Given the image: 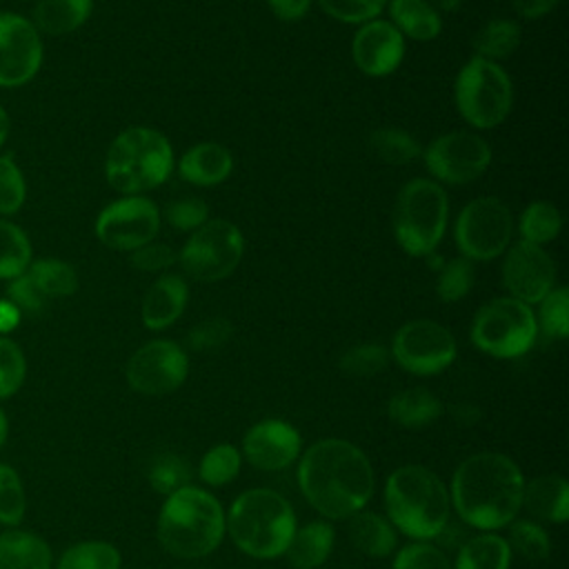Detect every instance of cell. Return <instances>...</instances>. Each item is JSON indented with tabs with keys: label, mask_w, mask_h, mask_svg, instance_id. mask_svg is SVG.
I'll return each mask as SVG.
<instances>
[{
	"label": "cell",
	"mask_w": 569,
	"mask_h": 569,
	"mask_svg": "<svg viewBox=\"0 0 569 569\" xmlns=\"http://www.w3.org/2000/svg\"><path fill=\"white\" fill-rule=\"evenodd\" d=\"M453 104L476 131L502 124L513 109V82L500 62L469 58L453 80Z\"/></svg>",
	"instance_id": "cell-8"
},
{
	"label": "cell",
	"mask_w": 569,
	"mask_h": 569,
	"mask_svg": "<svg viewBox=\"0 0 569 569\" xmlns=\"http://www.w3.org/2000/svg\"><path fill=\"white\" fill-rule=\"evenodd\" d=\"M9 131H11V118H9L7 109L0 104V149L7 144Z\"/></svg>",
	"instance_id": "cell-55"
},
{
	"label": "cell",
	"mask_w": 569,
	"mask_h": 569,
	"mask_svg": "<svg viewBox=\"0 0 569 569\" xmlns=\"http://www.w3.org/2000/svg\"><path fill=\"white\" fill-rule=\"evenodd\" d=\"M502 287L507 296L533 307L556 287V262L545 247L516 240L502 253Z\"/></svg>",
	"instance_id": "cell-17"
},
{
	"label": "cell",
	"mask_w": 569,
	"mask_h": 569,
	"mask_svg": "<svg viewBox=\"0 0 569 569\" xmlns=\"http://www.w3.org/2000/svg\"><path fill=\"white\" fill-rule=\"evenodd\" d=\"M27 380V358L16 340L0 336V400L16 396Z\"/></svg>",
	"instance_id": "cell-44"
},
{
	"label": "cell",
	"mask_w": 569,
	"mask_h": 569,
	"mask_svg": "<svg viewBox=\"0 0 569 569\" xmlns=\"http://www.w3.org/2000/svg\"><path fill=\"white\" fill-rule=\"evenodd\" d=\"M558 2L560 0H511L516 13L522 18H529V20L547 16Z\"/></svg>",
	"instance_id": "cell-52"
},
{
	"label": "cell",
	"mask_w": 569,
	"mask_h": 569,
	"mask_svg": "<svg viewBox=\"0 0 569 569\" xmlns=\"http://www.w3.org/2000/svg\"><path fill=\"white\" fill-rule=\"evenodd\" d=\"M349 538L358 551L371 558H385L396 549V529L393 525L373 511H356L349 518Z\"/></svg>",
	"instance_id": "cell-27"
},
{
	"label": "cell",
	"mask_w": 569,
	"mask_h": 569,
	"mask_svg": "<svg viewBox=\"0 0 569 569\" xmlns=\"http://www.w3.org/2000/svg\"><path fill=\"white\" fill-rule=\"evenodd\" d=\"M189 376L187 351L169 338H156L138 347L124 367L129 387L142 396H164L182 387Z\"/></svg>",
	"instance_id": "cell-15"
},
{
	"label": "cell",
	"mask_w": 569,
	"mask_h": 569,
	"mask_svg": "<svg viewBox=\"0 0 569 569\" xmlns=\"http://www.w3.org/2000/svg\"><path fill=\"white\" fill-rule=\"evenodd\" d=\"M27 202V180L11 153H0V218L16 216Z\"/></svg>",
	"instance_id": "cell-40"
},
{
	"label": "cell",
	"mask_w": 569,
	"mask_h": 569,
	"mask_svg": "<svg viewBox=\"0 0 569 569\" xmlns=\"http://www.w3.org/2000/svg\"><path fill=\"white\" fill-rule=\"evenodd\" d=\"M131 264L144 273H167L173 264H178V251L167 242H147L140 249L129 253Z\"/></svg>",
	"instance_id": "cell-49"
},
{
	"label": "cell",
	"mask_w": 569,
	"mask_h": 569,
	"mask_svg": "<svg viewBox=\"0 0 569 569\" xmlns=\"http://www.w3.org/2000/svg\"><path fill=\"white\" fill-rule=\"evenodd\" d=\"M122 556L107 540H82L62 551L56 569H120Z\"/></svg>",
	"instance_id": "cell-35"
},
{
	"label": "cell",
	"mask_w": 569,
	"mask_h": 569,
	"mask_svg": "<svg viewBox=\"0 0 569 569\" xmlns=\"http://www.w3.org/2000/svg\"><path fill=\"white\" fill-rule=\"evenodd\" d=\"M53 551L44 538L24 529L0 533V569H51Z\"/></svg>",
	"instance_id": "cell-24"
},
{
	"label": "cell",
	"mask_w": 569,
	"mask_h": 569,
	"mask_svg": "<svg viewBox=\"0 0 569 569\" xmlns=\"http://www.w3.org/2000/svg\"><path fill=\"white\" fill-rule=\"evenodd\" d=\"M391 569H453L449 556L429 540H416L396 551Z\"/></svg>",
	"instance_id": "cell-45"
},
{
	"label": "cell",
	"mask_w": 569,
	"mask_h": 569,
	"mask_svg": "<svg viewBox=\"0 0 569 569\" xmlns=\"http://www.w3.org/2000/svg\"><path fill=\"white\" fill-rule=\"evenodd\" d=\"M509 549L527 560H545L551 551V540L547 531L533 520H511L509 525Z\"/></svg>",
	"instance_id": "cell-41"
},
{
	"label": "cell",
	"mask_w": 569,
	"mask_h": 569,
	"mask_svg": "<svg viewBox=\"0 0 569 569\" xmlns=\"http://www.w3.org/2000/svg\"><path fill=\"white\" fill-rule=\"evenodd\" d=\"M176 169V153L169 138L153 127H127L109 144L104 178L120 196H144Z\"/></svg>",
	"instance_id": "cell-6"
},
{
	"label": "cell",
	"mask_w": 569,
	"mask_h": 569,
	"mask_svg": "<svg viewBox=\"0 0 569 569\" xmlns=\"http://www.w3.org/2000/svg\"><path fill=\"white\" fill-rule=\"evenodd\" d=\"M420 156L431 180L460 187L485 176L491 164V144L476 131L453 129L436 136Z\"/></svg>",
	"instance_id": "cell-12"
},
{
	"label": "cell",
	"mask_w": 569,
	"mask_h": 569,
	"mask_svg": "<svg viewBox=\"0 0 569 569\" xmlns=\"http://www.w3.org/2000/svg\"><path fill=\"white\" fill-rule=\"evenodd\" d=\"M511 553L507 538L485 531L460 547L453 569H509Z\"/></svg>",
	"instance_id": "cell-29"
},
{
	"label": "cell",
	"mask_w": 569,
	"mask_h": 569,
	"mask_svg": "<svg viewBox=\"0 0 569 569\" xmlns=\"http://www.w3.org/2000/svg\"><path fill=\"white\" fill-rule=\"evenodd\" d=\"M7 436H9V418H7V413L0 409V449H2V445L7 442Z\"/></svg>",
	"instance_id": "cell-56"
},
{
	"label": "cell",
	"mask_w": 569,
	"mask_h": 569,
	"mask_svg": "<svg viewBox=\"0 0 569 569\" xmlns=\"http://www.w3.org/2000/svg\"><path fill=\"white\" fill-rule=\"evenodd\" d=\"M513 231L516 222L509 204L496 196H478L458 211L453 242L462 258L491 262L502 258L513 240Z\"/></svg>",
	"instance_id": "cell-10"
},
{
	"label": "cell",
	"mask_w": 569,
	"mask_h": 569,
	"mask_svg": "<svg viewBox=\"0 0 569 569\" xmlns=\"http://www.w3.org/2000/svg\"><path fill=\"white\" fill-rule=\"evenodd\" d=\"M187 302H189L187 280L173 271L160 273L142 298V305H140L142 325L149 331L169 329L184 313Z\"/></svg>",
	"instance_id": "cell-20"
},
{
	"label": "cell",
	"mask_w": 569,
	"mask_h": 569,
	"mask_svg": "<svg viewBox=\"0 0 569 569\" xmlns=\"http://www.w3.org/2000/svg\"><path fill=\"white\" fill-rule=\"evenodd\" d=\"M522 487L525 476L509 456L480 451L456 467L449 500L469 527L496 531L516 520L522 507Z\"/></svg>",
	"instance_id": "cell-2"
},
{
	"label": "cell",
	"mask_w": 569,
	"mask_h": 569,
	"mask_svg": "<svg viewBox=\"0 0 569 569\" xmlns=\"http://www.w3.org/2000/svg\"><path fill=\"white\" fill-rule=\"evenodd\" d=\"M296 527L291 502L267 487L242 491L224 513V531L242 553L256 560L284 556Z\"/></svg>",
	"instance_id": "cell-5"
},
{
	"label": "cell",
	"mask_w": 569,
	"mask_h": 569,
	"mask_svg": "<svg viewBox=\"0 0 569 569\" xmlns=\"http://www.w3.org/2000/svg\"><path fill=\"white\" fill-rule=\"evenodd\" d=\"M538 338V322L533 307L511 298L498 296L485 302L471 320V345L493 358L525 356Z\"/></svg>",
	"instance_id": "cell-9"
},
{
	"label": "cell",
	"mask_w": 569,
	"mask_h": 569,
	"mask_svg": "<svg viewBox=\"0 0 569 569\" xmlns=\"http://www.w3.org/2000/svg\"><path fill=\"white\" fill-rule=\"evenodd\" d=\"M93 231L104 247L131 253L158 238L160 209L147 196H120L100 209Z\"/></svg>",
	"instance_id": "cell-14"
},
{
	"label": "cell",
	"mask_w": 569,
	"mask_h": 569,
	"mask_svg": "<svg viewBox=\"0 0 569 569\" xmlns=\"http://www.w3.org/2000/svg\"><path fill=\"white\" fill-rule=\"evenodd\" d=\"M336 542V531L327 520H311L296 527L284 556L296 569H318L331 553Z\"/></svg>",
	"instance_id": "cell-26"
},
{
	"label": "cell",
	"mask_w": 569,
	"mask_h": 569,
	"mask_svg": "<svg viewBox=\"0 0 569 569\" xmlns=\"http://www.w3.org/2000/svg\"><path fill=\"white\" fill-rule=\"evenodd\" d=\"M27 511V491L18 471L0 462V525L16 527Z\"/></svg>",
	"instance_id": "cell-43"
},
{
	"label": "cell",
	"mask_w": 569,
	"mask_h": 569,
	"mask_svg": "<svg viewBox=\"0 0 569 569\" xmlns=\"http://www.w3.org/2000/svg\"><path fill=\"white\" fill-rule=\"evenodd\" d=\"M178 176L193 187H218L233 171V156L220 142H198L182 151L176 162Z\"/></svg>",
	"instance_id": "cell-21"
},
{
	"label": "cell",
	"mask_w": 569,
	"mask_h": 569,
	"mask_svg": "<svg viewBox=\"0 0 569 569\" xmlns=\"http://www.w3.org/2000/svg\"><path fill=\"white\" fill-rule=\"evenodd\" d=\"M538 331L549 338L565 340L569 336V291L567 287H553L540 302L536 313Z\"/></svg>",
	"instance_id": "cell-39"
},
{
	"label": "cell",
	"mask_w": 569,
	"mask_h": 569,
	"mask_svg": "<svg viewBox=\"0 0 569 569\" xmlns=\"http://www.w3.org/2000/svg\"><path fill=\"white\" fill-rule=\"evenodd\" d=\"M456 353L458 345L453 333L431 318H413L400 325L389 349L396 365L413 376H436L445 371L456 360Z\"/></svg>",
	"instance_id": "cell-13"
},
{
	"label": "cell",
	"mask_w": 569,
	"mask_h": 569,
	"mask_svg": "<svg viewBox=\"0 0 569 569\" xmlns=\"http://www.w3.org/2000/svg\"><path fill=\"white\" fill-rule=\"evenodd\" d=\"M18 309L20 313H29V316H36L40 313L44 307H47V298L40 293V289L31 282V278L27 273L13 278L7 282V296Z\"/></svg>",
	"instance_id": "cell-50"
},
{
	"label": "cell",
	"mask_w": 569,
	"mask_h": 569,
	"mask_svg": "<svg viewBox=\"0 0 569 569\" xmlns=\"http://www.w3.org/2000/svg\"><path fill=\"white\" fill-rule=\"evenodd\" d=\"M224 533L222 505L207 489L187 485L164 498L158 513V540L171 556L204 558L220 547Z\"/></svg>",
	"instance_id": "cell-4"
},
{
	"label": "cell",
	"mask_w": 569,
	"mask_h": 569,
	"mask_svg": "<svg viewBox=\"0 0 569 569\" xmlns=\"http://www.w3.org/2000/svg\"><path fill=\"white\" fill-rule=\"evenodd\" d=\"M562 229V213L549 200L529 202L518 218V236L522 242L547 247Z\"/></svg>",
	"instance_id": "cell-32"
},
{
	"label": "cell",
	"mask_w": 569,
	"mask_h": 569,
	"mask_svg": "<svg viewBox=\"0 0 569 569\" xmlns=\"http://www.w3.org/2000/svg\"><path fill=\"white\" fill-rule=\"evenodd\" d=\"M20 320V309L9 298H0V336H9L13 329H18Z\"/></svg>",
	"instance_id": "cell-53"
},
{
	"label": "cell",
	"mask_w": 569,
	"mask_h": 569,
	"mask_svg": "<svg viewBox=\"0 0 569 569\" xmlns=\"http://www.w3.org/2000/svg\"><path fill=\"white\" fill-rule=\"evenodd\" d=\"M31 260L33 247L27 231L9 218H0V280L9 282L22 276Z\"/></svg>",
	"instance_id": "cell-33"
},
{
	"label": "cell",
	"mask_w": 569,
	"mask_h": 569,
	"mask_svg": "<svg viewBox=\"0 0 569 569\" xmlns=\"http://www.w3.org/2000/svg\"><path fill=\"white\" fill-rule=\"evenodd\" d=\"M311 2L313 0H267V7L271 9V13L278 20L293 22V20H300L309 13Z\"/></svg>",
	"instance_id": "cell-51"
},
{
	"label": "cell",
	"mask_w": 569,
	"mask_h": 569,
	"mask_svg": "<svg viewBox=\"0 0 569 569\" xmlns=\"http://www.w3.org/2000/svg\"><path fill=\"white\" fill-rule=\"evenodd\" d=\"M407 40L382 18L360 24L351 38V60L369 78H387L402 64Z\"/></svg>",
	"instance_id": "cell-18"
},
{
	"label": "cell",
	"mask_w": 569,
	"mask_h": 569,
	"mask_svg": "<svg viewBox=\"0 0 569 569\" xmlns=\"http://www.w3.org/2000/svg\"><path fill=\"white\" fill-rule=\"evenodd\" d=\"M369 147L385 164H393V167L409 164L422 153V147L416 140V136L400 127H380L371 131Z\"/></svg>",
	"instance_id": "cell-34"
},
{
	"label": "cell",
	"mask_w": 569,
	"mask_h": 569,
	"mask_svg": "<svg viewBox=\"0 0 569 569\" xmlns=\"http://www.w3.org/2000/svg\"><path fill=\"white\" fill-rule=\"evenodd\" d=\"M449 224V196L442 184L431 178L407 180L393 204V238L398 247L411 258L431 256Z\"/></svg>",
	"instance_id": "cell-7"
},
{
	"label": "cell",
	"mask_w": 569,
	"mask_h": 569,
	"mask_svg": "<svg viewBox=\"0 0 569 569\" xmlns=\"http://www.w3.org/2000/svg\"><path fill=\"white\" fill-rule=\"evenodd\" d=\"M476 282V269L473 262L456 256L440 264L438 278H436V296L440 302H458L469 296Z\"/></svg>",
	"instance_id": "cell-37"
},
{
	"label": "cell",
	"mask_w": 569,
	"mask_h": 569,
	"mask_svg": "<svg viewBox=\"0 0 569 569\" xmlns=\"http://www.w3.org/2000/svg\"><path fill=\"white\" fill-rule=\"evenodd\" d=\"M302 451L300 431L278 418H267L249 427L242 436V456L260 471H280L293 465Z\"/></svg>",
	"instance_id": "cell-19"
},
{
	"label": "cell",
	"mask_w": 569,
	"mask_h": 569,
	"mask_svg": "<svg viewBox=\"0 0 569 569\" xmlns=\"http://www.w3.org/2000/svg\"><path fill=\"white\" fill-rule=\"evenodd\" d=\"M389 349L378 342H360L340 356V369L353 378H369L389 365Z\"/></svg>",
	"instance_id": "cell-42"
},
{
	"label": "cell",
	"mask_w": 569,
	"mask_h": 569,
	"mask_svg": "<svg viewBox=\"0 0 569 569\" xmlns=\"http://www.w3.org/2000/svg\"><path fill=\"white\" fill-rule=\"evenodd\" d=\"M387 520L413 540H431L447 527L449 489L422 465H402L385 480Z\"/></svg>",
	"instance_id": "cell-3"
},
{
	"label": "cell",
	"mask_w": 569,
	"mask_h": 569,
	"mask_svg": "<svg viewBox=\"0 0 569 569\" xmlns=\"http://www.w3.org/2000/svg\"><path fill=\"white\" fill-rule=\"evenodd\" d=\"M385 11L405 40L431 42L442 33V16L429 0H387Z\"/></svg>",
	"instance_id": "cell-23"
},
{
	"label": "cell",
	"mask_w": 569,
	"mask_h": 569,
	"mask_svg": "<svg viewBox=\"0 0 569 569\" xmlns=\"http://www.w3.org/2000/svg\"><path fill=\"white\" fill-rule=\"evenodd\" d=\"M520 38H522V31L516 20L491 18L476 31V36L471 40V47L476 51L473 56L491 60V62H500L518 49Z\"/></svg>",
	"instance_id": "cell-31"
},
{
	"label": "cell",
	"mask_w": 569,
	"mask_h": 569,
	"mask_svg": "<svg viewBox=\"0 0 569 569\" xmlns=\"http://www.w3.org/2000/svg\"><path fill=\"white\" fill-rule=\"evenodd\" d=\"M147 478H149V485L153 491L169 496V493L191 485V467L182 456L164 451L151 460Z\"/></svg>",
	"instance_id": "cell-38"
},
{
	"label": "cell",
	"mask_w": 569,
	"mask_h": 569,
	"mask_svg": "<svg viewBox=\"0 0 569 569\" xmlns=\"http://www.w3.org/2000/svg\"><path fill=\"white\" fill-rule=\"evenodd\" d=\"M316 2L329 18L342 24H356V27L380 18V13L387 7V0H316Z\"/></svg>",
	"instance_id": "cell-46"
},
{
	"label": "cell",
	"mask_w": 569,
	"mask_h": 569,
	"mask_svg": "<svg viewBox=\"0 0 569 569\" xmlns=\"http://www.w3.org/2000/svg\"><path fill=\"white\" fill-rule=\"evenodd\" d=\"M522 507L547 522L562 525L569 518V485L558 473H542L525 480Z\"/></svg>",
	"instance_id": "cell-22"
},
{
	"label": "cell",
	"mask_w": 569,
	"mask_h": 569,
	"mask_svg": "<svg viewBox=\"0 0 569 569\" xmlns=\"http://www.w3.org/2000/svg\"><path fill=\"white\" fill-rule=\"evenodd\" d=\"M233 336V325L222 318V316H216V318H207V320H200L198 325H193L187 333V345L193 349V351H213V349H220L222 345H227Z\"/></svg>",
	"instance_id": "cell-48"
},
{
	"label": "cell",
	"mask_w": 569,
	"mask_h": 569,
	"mask_svg": "<svg viewBox=\"0 0 569 569\" xmlns=\"http://www.w3.org/2000/svg\"><path fill=\"white\" fill-rule=\"evenodd\" d=\"M240 467H242V453L233 445L220 442L204 451L198 465V476L209 487H222L238 478Z\"/></svg>",
	"instance_id": "cell-36"
},
{
	"label": "cell",
	"mask_w": 569,
	"mask_h": 569,
	"mask_svg": "<svg viewBox=\"0 0 569 569\" xmlns=\"http://www.w3.org/2000/svg\"><path fill=\"white\" fill-rule=\"evenodd\" d=\"M44 60V44L33 22L13 11H0V89L29 84Z\"/></svg>",
	"instance_id": "cell-16"
},
{
	"label": "cell",
	"mask_w": 569,
	"mask_h": 569,
	"mask_svg": "<svg viewBox=\"0 0 569 569\" xmlns=\"http://www.w3.org/2000/svg\"><path fill=\"white\" fill-rule=\"evenodd\" d=\"M429 4L442 16V13H453L460 9L462 0H429Z\"/></svg>",
	"instance_id": "cell-54"
},
{
	"label": "cell",
	"mask_w": 569,
	"mask_h": 569,
	"mask_svg": "<svg viewBox=\"0 0 569 569\" xmlns=\"http://www.w3.org/2000/svg\"><path fill=\"white\" fill-rule=\"evenodd\" d=\"M47 300L69 298L78 291V271L62 258H33L24 271Z\"/></svg>",
	"instance_id": "cell-30"
},
{
	"label": "cell",
	"mask_w": 569,
	"mask_h": 569,
	"mask_svg": "<svg viewBox=\"0 0 569 569\" xmlns=\"http://www.w3.org/2000/svg\"><path fill=\"white\" fill-rule=\"evenodd\" d=\"M93 13V0H36L31 22L40 36H67L84 27Z\"/></svg>",
	"instance_id": "cell-25"
},
{
	"label": "cell",
	"mask_w": 569,
	"mask_h": 569,
	"mask_svg": "<svg viewBox=\"0 0 569 569\" xmlns=\"http://www.w3.org/2000/svg\"><path fill=\"white\" fill-rule=\"evenodd\" d=\"M298 487L320 516L345 520L367 507L376 489V476L358 445L342 438H325L302 451Z\"/></svg>",
	"instance_id": "cell-1"
},
{
	"label": "cell",
	"mask_w": 569,
	"mask_h": 569,
	"mask_svg": "<svg viewBox=\"0 0 569 569\" xmlns=\"http://www.w3.org/2000/svg\"><path fill=\"white\" fill-rule=\"evenodd\" d=\"M242 256V231L227 218H209L189 233L178 251V264L196 282H220L238 269Z\"/></svg>",
	"instance_id": "cell-11"
},
{
	"label": "cell",
	"mask_w": 569,
	"mask_h": 569,
	"mask_svg": "<svg viewBox=\"0 0 569 569\" xmlns=\"http://www.w3.org/2000/svg\"><path fill=\"white\" fill-rule=\"evenodd\" d=\"M164 222H169V227H173L176 231H184L191 233L198 227H202L211 213H209V204L202 198L196 196H184L178 200L167 202L164 211H162Z\"/></svg>",
	"instance_id": "cell-47"
},
{
	"label": "cell",
	"mask_w": 569,
	"mask_h": 569,
	"mask_svg": "<svg viewBox=\"0 0 569 569\" xmlns=\"http://www.w3.org/2000/svg\"><path fill=\"white\" fill-rule=\"evenodd\" d=\"M389 418L405 429H420L431 425L440 413V400L425 387H409L391 396L387 405Z\"/></svg>",
	"instance_id": "cell-28"
}]
</instances>
